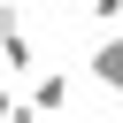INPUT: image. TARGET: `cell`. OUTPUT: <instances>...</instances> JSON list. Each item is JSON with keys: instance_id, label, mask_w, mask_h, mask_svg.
I'll return each mask as SVG.
<instances>
[{"instance_id": "6da1fadb", "label": "cell", "mask_w": 123, "mask_h": 123, "mask_svg": "<svg viewBox=\"0 0 123 123\" xmlns=\"http://www.w3.org/2000/svg\"><path fill=\"white\" fill-rule=\"evenodd\" d=\"M85 69H92V85H100V92H115V100H123V31H100V46L85 54Z\"/></svg>"}, {"instance_id": "7a4b0ae2", "label": "cell", "mask_w": 123, "mask_h": 123, "mask_svg": "<svg viewBox=\"0 0 123 123\" xmlns=\"http://www.w3.org/2000/svg\"><path fill=\"white\" fill-rule=\"evenodd\" d=\"M0 77H38V46H31V31H0Z\"/></svg>"}, {"instance_id": "3957f363", "label": "cell", "mask_w": 123, "mask_h": 123, "mask_svg": "<svg viewBox=\"0 0 123 123\" xmlns=\"http://www.w3.org/2000/svg\"><path fill=\"white\" fill-rule=\"evenodd\" d=\"M31 108H38V115H62V108H69V77H62V69H38V77H31Z\"/></svg>"}, {"instance_id": "277c9868", "label": "cell", "mask_w": 123, "mask_h": 123, "mask_svg": "<svg viewBox=\"0 0 123 123\" xmlns=\"http://www.w3.org/2000/svg\"><path fill=\"white\" fill-rule=\"evenodd\" d=\"M85 8H92V23H100V31H123V0H85Z\"/></svg>"}, {"instance_id": "5b68a950", "label": "cell", "mask_w": 123, "mask_h": 123, "mask_svg": "<svg viewBox=\"0 0 123 123\" xmlns=\"http://www.w3.org/2000/svg\"><path fill=\"white\" fill-rule=\"evenodd\" d=\"M0 31H23V8L15 0H0Z\"/></svg>"}, {"instance_id": "8992f818", "label": "cell", "mask_w": 123, "mask_h": 123, "mask_svg": "<svg viewBox=\"0 0 123 123\" xmlns=\"http://www.w3.org/2000/svg\"><path fill=\"white\" fill-rule=\"evenodd\" d=\"M15 115H23V100H15L8 85H0V123H15Z\"/></svg>"}]
</instances>
